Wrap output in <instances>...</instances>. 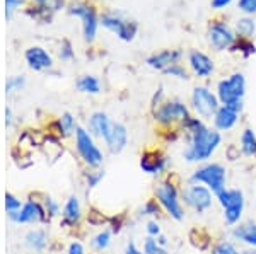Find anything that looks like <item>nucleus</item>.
Wrapping results in <instances>:
<instances>
[{"instance_id": "nucleus-1", "label": "nucleus", "mask_w": 256, "mask_h": 254, "mask_svg": "<svg viewBox=\"0 0 256 254\" xmlns=\"http://www.w3.org/2000/svg\"><path fill=\"white\" fill-rule=\"evenodd\" d=\"M186 137V147L183 150V159L188 164H204L208 162L214 155L217 154V150L222 147V133L217 132L216 128H210L205 123L200 130L196 132L184 135Z\"/></svg>"}, {"instance_id": "nucleus-2", "label": "nucleus", "mask_w": 256, "mask_h": 254, "mask_svg": "<svg viewBox=\"0 0 256 254\" xmlns=\"http://www.w3.org/2000/svg\"><path fill=\"white\" fill-rule=\"evenodd\" d=\"M216 94L222 106H227L232 111L241 114L244 111L246 96V77L241 72L230 73L226 79H220L216 85Z\"/></svg>"}, {"instance_id": "nucleus-3", "label": "nucleus", "mask_w": 256, "mask_h": 254, "mask_svg": "<svg viewBox=\"0 0 256 254\" xmlns=\"http://www.w3.org/2000/svg\"><path fill=\"white\" fill-rule=\"evenodd\" d=\"M154 198L162 207L164 214L174 222H183L186 217V208L181 202V186L169 179H159L154 186Z\"/></svg>"}, {"instance_id": "nucleus-4", "label": "nucleus", "mask_w": 256, "mask_h": 254, "mask_svg": "<svg viewBox=\"0 0 256 254\" xmlns=\"http://www.w3.org/2000/svg\"><path fill=\"white\" fill-rule=\"evenodd\" d=\"M216 202L222 208V219L227 227H234V225L242 222L246 210V195L241 188H226L216 195Z\"/></svg>"}, {"instance_id": "nucleus-5", "label": "nucleus", "mask_w": 256, "mask_h": 254, "mask_svg": "<svg viewBox=\"0 0 256 254\" xmlns=\"http://www.w3.org/2000/svg\"><path fill=\"white\" fill-rule=\"evenodd\" d=\"M188 183L204 184L214 195H218L227 188V169L220 162H204L188 176Z\"/></svg>"}, {"instance_id": "nucleus-6", "label": "nucleus", "mask_w": 256, "mask_h": 254, "mask_svg": "<svg viewBox=\"0 0 256 254\" xmlns=\"http://www.w3.org/2000/svg\"><path fill=\"white\" fill-rule=\"evenodd\" d=\"M192 116V109L180 99H166L152 111V118L160 130L180 128L181 123Z\"/></svg>"}, {"instance_id": "nucleus-7", "label": "nucleus", "mask_w": 256, "mask_h": 254, "mask_svg": "<svg viewBox=\"0 0 256 254\" xmlns=\"http://www.w3.org/2000/svg\"><path fill=\"white\" fill-rule=\"evenodd\" d=\"M181 202L184 208L195 212L196 215L207 214L216 203V195L204 184L188 183L186 186L181 188Z\"/></svg>"}, {"instance_id": "nucleus-8", "label": "nucleus", "mask_w": 256, "mask_h": 254, "mask_svg": "<svg viewBox=\"0 0 256 254\" xmlns=\"http://www.w3.org/2000/svg\"><path fill=\"white\" fill-rule=\"evenodd\" d=\"M67 12L74 17L82 20V36L86 43H92L96 39L98 27H99V15L92 3L88 0H72L67 5Z\"/></svg>"}, {"instance_id": "nucleus-9", "label": "nucleus", "mask_w": 256, "mask_h": 254, "mask_svg": "<svg viewBox=\"0 0 256 254\" xmlns=\"http://www.w3.org/2000/svg\"><path fill=\"white\" fill-rule=\"evenodd\" d=\"M74 137H76V150L79 154L80 161L86 164V167L99 169L102 161H104V155H102V150L98 147V143L89 130L77 126Z\"/></svg>"}, {"instance_id": "nucleus-10", "label": "nucleus", "mask_w": 256, "mask_h": 254, "mask_svg": "<svg viewBox=\"0 0 256 254\" xmlns=\"http://www.w3.org/2000/svg\"><path fill=\"white\" fill-rule=\"evenodd\" d=\"M220 101H218L216 91L208 87V85H195L190 96V108L195 113V116L202 120H212L217 109L220 108Z\"/></svg>"}, {"instance_id": "nucleus-11", "label": "nucleus", "mask_w": 256, "mask_h": 254, "mask_svg": "<svg viewBox=\"0 0 256 254\" xmlns=\"http://www.w3.org/2000/svg\"><path fill=\"white\" fill-rule=\"evenodd\" d=\"M207 41L214 51H230L234 43L238 41V34L234 27H230L224 19H214L210 20L207 27Z\"/></svg>"}, {"instance_id": "nucleus-12", "label": "nucleus", "mask_w": 256, "mask_h": 254, "mask_svg": "<svg viewBox=\"0 0 256 254\" xmlns=\"http://www.w3.org/2000/svg\"><path fill=\"white\" fill-rule=\"evenodd\" d=\"M99 24H101L102 27H106L108 31L114 32L120 39L126 41V43L134 41L135 36H137V31H138V26L135 20L126 19L125 15L120 14L116 10L102 12V14L99 15Z\"/></svg>"}, {"instance_id": "nucleus-13", "label": "nucleus", "mask_w": 256, "mask_h": 254, "mask_svg": "<svg viewBox=\"0 0 256 254\" xmlns=\"http://www.w3.org/2000/svg\"><path fill=\"white\" fill-rule=\"evenodd\" d=\"M169 164H171V159H169L160 149L144 150L138 161V166H140V169H142V173H146L147 176H152V178H159V179H162L164 176L169 173Z\"/></svg>"}, {"instance_id": "nucleus-14", "label": "nucleus", "mask_w": 256, "mask_h": 254, "mask_svg": "<svg viewBox=\"0 0 256 254\" xmlns=\"http://www.w3.org/2000/svg\"><path fill=\"white\" fill-rule=\"evenodd\" d=\"M7 217L14 224H48V215L44 212V207L41 202L36 200H28L22 205V208L18 212H10Z\"/></svg>"}, {"instance_id": "nucleus-15", "label": "nucleus", "mask_w": 256, "mask_h": 254, "mask_svg": "<svg viewBox=\"0 0 256 254\" xmlns=\"http://www.w3.org/2000/svg\"><path fill=\"white\" fill-rule=\"evenodd\" d=\"M186 61L190 73H193L196 79H208L216 72V61L212 60V56L200 50H190Z\"/></svg>"}, {"instance_id": "nucleus-16", "label": "nucleus", "mask_w": 256, "mask_h": 254, "mask_svg": "<svg viewBox=\"0 0 256 254\" xmlns=\"http://www.w3.org/2000/svg\"><path fill=\"white\" fill-rule=\"evenodd\" d=\"M184 53L183 50H178V48H172V50H160L156 51L152 55H148L146 58V65L152 70H158V72H164L168 67L174 63H180L183 60Z\"/></svg>"}, {"instance_id": "nucleus-17", "label": "nucleus", "mask_w": 256, "mask_h": 254, "mask_svg": "<svg viewBox=\"0 0 256 254\" xmlns=\"http://www.w3.org/2000/svg\"><path fill=\"white\" fill-rule=\"evenodd\" d=\"M229 236L234 243H239L250 249H256V220L248 219L230 227Z\"/></svg>"}, {"instance_id": "nucleus-18", "label": "nucleus", "mask_w": 256, "mask_h": 254, "mask_svg": "<svg viewBox=\"0 0 256 254\" xmlns=\"http://www.w3.org/2000/svg\"><path fill=\"white\" fill-rule=\"evenodd\" d=\"M24 58L31 70L34 72H44L53 68V56L44 50L43 46H31L24 51Z\"/></svg>"}, {"instance_id": "nucleus-19", "label": "nucleus", "mask_w": 256, "mask_h": 254, "mask_svg": "<svg viewBox=\"0 0 256 254\" xmlns=\"http://www.w3.org/2000/svg\"><path fill=\"white\" fill-rule=\"evenodd\" d=\"M76 130H77V123L72 113H64L62 116H58L56 120H53L48 125V135L58 138V140L72 137L76 133Z\"/></svg>"}, {"instance_id": "nucleus-20", "label": "nucleus", "mask_w": 256, "mask_h": 254, "mask_svg": "<svg viewBox=\"0 0 256 254\" xmlns=\"http://www.w3.org/2000/svg\"><path fill=\"white\" fill-rule=\"evenodd\" d=\"M82 220V207L76 195H70L62 210V222L60 225L65 229H77Z\"/></svg>"}, {"instance_id": "nucleus-21", "label": "nucleus", "mask_w": 256, "mask_h": 254, "mask_svg": "<svg viewBox=\"0 0 256 254\" xmlns=\"http://www.w3.org/2000/svg\"><path fill=\"white\" fill-rule=\"evenodd\" d=\"M113 123L114 121H111V118L106 113L96 111L89 116V121H88L89 132L92 137L101 138L102 142H106L111 133V130H113Z\"/></svg>"}, {"instance_id": "nucleus-22", "label": "nucleus", "mask_w": 256, "mask_h": 254, "mask_svg": "<svg viewBox=\"0 0 256 254\" xmlns=\"http://www.w3.org/2000/svg\"><path fill=\"white\" fill-rule=\"evenodd\" d=\"M239 116H241V114L232 111V109L227 108V106H220V108L217 109V113L214 114V118H212V126L220 133L230 132V130H234L238 126Z\"/></svg>"}, {"instance_id": "nucleus-23", "label": "nucleus", "mask_w": 256, "mask_h": 254, "mask_svg": "<svg viewBox=\"0 0 256 254\" xmlns=\"http://www.w3.org/2000/svg\"><path fill=\"white\" fill-rule=\"evenodd\" d=\"M106 149L110 154L116 155L122 154L128 145V128L123 123H113V130H111L108 140L104 142Z\"/></svg>"}, {"instance_id": "nucleus-24", "label": "nucleus", "mask_w": 256, "mask_h": 254, "mask_svg": "<svg viewBox=\"0 0 256 254\" xmlns=\"http://www.w3.org/2000/svg\"><path fill=\"white\" fill-rule=\"evenodd\" d=\"M188 241H190V244H192V248H195L196 251H200V253L210 251V248L214 246V239H212V236H210V232L202 227H193L192 231L188 232Z\"/></svg>"}, {"instance_id": "nucleus-25", "label": "nucleus", "mask_w": 256, "mask_h": 254, "mask_svg": "<svg viewBox=\"0 0 256 254\" xmlns=\"http://www.w3.org/2000/svg\"><path fill=\"white\" fill-rule=\"evenodd\" d=\"M24 244L34 253H43L48 248V236L43 229H32L24 236Z\"/></svg>"}, {"instance_id": "nucleus-26", "label": "nucleus", "mask_w": 256, "mask_h": 254, "mask_svg": "<svg viewBox=\"0 0 256 254\" xmlns=\"http://www.w3.org/2000/svg\"><path fill=\"white\" fill-rule=\"evenodd\" d=\"M239 149L242 157H256V132L253 128H244L239 135Z\"/></svg>"}, {"instance_id": "nucleus-27", "label": "nucleus", "mask_w": 256, "mask_h": 254, "mask_svg": "<svg viewBox=\"0 0 256 254\" xmlns=\"http://www.w3.org/2000/svg\"><path fill=\"white\" fill-rule=\"evenodd\" d=\"M234 31H236L238 38L253 39V36L256 34V19L251 15H242L234 24Z\"/></svg>"}, {"instance_id": "nucleus-28", "label": "nucleus", "mask_w": 256, "mask_h": 254, "mask_svg": "<svg viewBox=\"0 0 256 254\" xmlns=\"http://www.w3.org/2000/svg\"><path fill=\"white\" fill-rule=\"evenodd\" d=\"M76 87L84 94L96 96V94L101 92V82L94 75H80L76 82Z\"/></svg>"}, {"instance_id": "nucleus-29", "label": "nucleus", "mask_w": 256, "mask_h": 254, "mask_svg": "<svg viewBox=\"0 0 256 254\" xmlns=\"http://www.w3.org/2000/svg\"><path fill=\"white\" fill-rule=\"evenodd\" d=\"M111 237H113V232H111L110 229H102V231H99L98 234L90 239V248L96 253H104L111 246Z\"/></svg>"}, {"instance_id": "nucleus-30", "label": "nucleus", "mask_w": 256, "mask_h": 254, "mask_svg": "<svg viewBox=\"0 0 256 254\" xmlns=\"http://www.w3.org/2000/svg\"><path fill=\"white\" fill-rule=\"evenodd\" d=\"M26 14L30 15L31 19H34V20H40V22H50L52 20V15H53V12L48 9L44 3H34V5H31V7H28L26 9Z\"/></svg>"}, {"instance_id": "nucleus-31", "label": "nucleus", "mask_w": 256, "mask_h": 254, "mask_svg": "<svg viewBox=\"0 0 256 254\" xmlns=\"http://www.w3.org/2000/svg\"><path fill=\"white\" fill-rule=\"evenodd\" d=\"M140 215L142 217H150V219H154V220H159L162 215H166L164 214V210H162V207L159 205L158 200L152 196V198H148L146 203H144V207L140 208Z\"/></svg>"}, {"instance_id": "nucleus-32", "label": "nucleus", "mask_w": 256, "mask_h": 254, "mask_svg": "<svg viewBox=\"0 0 256 254\" xmlns=\"http://www.w3.org/2000/svg\"><path fill=\"white\" fill-rule=\"evenodd\" d=\"M208 254H241V251H239V248L234 241L220 239V241H216V243H214Z\"/></svg>"}, {"instance_id": "nucleus-33", "label": "nucleus", "mask_w": 256, "mask_h": 254, "mask_svg": "<svg viewBox=\"0 0 256 254\" xmlns=\"http://www.w3.org/2000/svg\"><path fill=\"white\" fill-rule=\"evenodd\" d=\"M230 51L241 53L242 58H250L256 53V44L253 43V39H244V38H238V41L234 43V46L230 48Z\"/></svg>"}, {"instance_id": "nucleus-34", "label": "nucleus", "mask_w": 256, "mask_h": 254, "mask_svg": "<svg viewBox=\"0 0 256 254\" xmlns=\"http://www.w3.org/2000/svg\"><path fill=\"white\" fill-rule=\"evenodd\" d=\"M110 219L111 217L102 214L101 210H98V208H94V207H90L88 210V214H86V220H88V224L92 225V227H102V225H108Z\"/></svg>"}, {"instance_id": "nucleus-35", "label": "nucleus", "mask_w": 256, "mask_h": 254, "mask_svg": "<svg viewBox=\"0 0 256 254\" xmlns=\"http://www.w3.org/2000/svg\"><path fill=\"white\" fill-rule=\"evenodd\" d=\"M41 203H43L44 212H46V215H48V220H50V222H52V220L55 219V217L62 215L60 203L56 202V200H53L52 196L44 195V196H43V200H41Z\"/></svg>"}, {"instance_id": "nucleus-36", "label": "nucleus", "mask_w": 256, "mask_h": 254, "mask_svg": "<svg viewBox=\"0 0 256 254\" xmlns=\"http://www.w3.org/2000/svg\"><path fill=\"white\" fill-rule=\"evenodd\" d=\"M162 73L164 75H169V77H174V79H178V80H188L190 79V70L181 63L171 65V67H168Z\"/></svg>"}, {"instance_id": "nucleus-37", "label": "nucleus", "mask_w": 256, "mask_h": 254, "mask_svg": "<svg viewBox=\"0 0 256 254\" xmlns=\"http://www.w3.org/2000/svg\"><path fill=\"white\" fill-rule=\"evenodd\" d=\"M26 85V77L24 75H12L6 82V94H14L20 91Z\"/></svg>"}, {"instance_id": "nucleus-38", "label": "nucleus", "mask_w": 256, "mask_h": 254, "mask_svg": "<svg viewBox=\"0 0 256 254\" xmlns=\"http://www.w3.org/2000/svg\"><path fill=\"white\" fill-rule=\"evenodd\" d=\"M84 176H86V186H88V190H92V188H96L98 184L104 179V171L90 169Z\"/></svg>"}, {"instance_id": "nucleus-39", "label": "nucleus", "mask_w": 256, "mask_h": 254, "mask_svg": "<svg viewBox=\"0 0 256 254\" xmlns=\"http://www.w3.org/2000/svg\"><path fill=\"white\" fill-rule=\"evenodd\" d=\"M142 251L144 254H162L164 251H168V249H162L160 246L158 244V241H156V237H146V241H144L142 244Z\"/></svg>"}, {"instance_id": "nucleus-40", "label": "nucleus", "mask_w": 256, "mask_h": 254, "mask_svg": "<svg viewBox=\"0 0 256 254\" xmlns=\"http://www.w3.org/2000/svg\"><path fill=\"white\" fill-rule=\"evenodd\" d=\"M238 10L242 12V15H256V0H238Z\"/></svg>"}, {"instance_id": "nucleus-41", "label": "nucleus", "mask_w": 256, "mask_h": 254, "mask_svg": "<svg viewBox=\"0 0 256 254\" xmlns=\"http://www.w3.org/2000/svg\"><path fill=\"white\" fill-rule=\"evenodd\" d=\"M58 58L64 60V61H68L74 58V46L68 39H64L58 48Z\"/></svg>"}, {"instance_id": "nucleus-42", "label": "nucleus", "mask_w": 256, "mask_h": 254, "mask_svg": "<svg viewBox=\"0 0 256 254\" xmlns=\"http://www.w3.org/2000/svg\"><path fill=\"white\" fill-rule=\"evenodd\" d=\"M24 203H20V200L18 198L16 195L12 193H6V210L7 214H10V212H18L22 208Z\"/></svg>"}, {"instance_id": "nucleus-43", "label": "nucleus", "mask_w": 256, "mask_h": 254, "mask_svg": "<svg viewBox=\"0 0 256 254\" xmlns=\"http://www.w3.org/2000/svg\"><path fill=\"white\" fill-rule=\"evenodd\" d=\"M108 225H110V231L113 232V234H120L122 229H123V225H125V215L116 214L114 217H111Z\"/></svg>"}, {"instance_id": "nucleus-44", "label": "nucleus", "mask_w": 256, "mask_h": 254, "mask_svg": "<svg viewBox=\"0 0 256 254\" xmlns=\"http://www.w3.org/2000/svg\"><path fill=\"white\" fill-rule=\"evenodd\" d=\"M241 157H242V152H241V149H239V145H234V143H230V145L226 147V159L229 162H236Z\"/></svg>"}, {"instance_id": "nucleus-45", "label": "nucleus", "mask_w": 256, "mask_h": 254, "mask_svg": "<svg viewBox=\"0 0 256 254\" xmlns=\"http://www.w3.org/2000/svg\"><path fill=\"white\" fill-rule=\"evenodd\" d=\"M24 5V0H6V19L10 20L14 12Z\"/></svg>"}, {"instance_id": "nucleus-46", "label": "nucleus", "mask_w": 256, "mask_h": 254, "mask_svg": "<svg viewBox=\"0 0 256 254\" xmlns=\"http://www.w3.org/2000/svg\"><path fill=\"white\" fill-rule=\"evenodd\" d=\"M146 232H147L148 237H158V236L162 234V229H160L159 220H154V219L148 220V222L146 224Z\"/></svg>"}, {"instance_id": "nucleus-47", "label": "nucleus", "mask_w": 256, "mask_h": 254, "mask_svg": "<svg viewBox=\"0 0 256 254\" xmlns=\"http://www.w3.org/2000/svg\"><path fill=\"white\" fill-rule=\"evenodd\" d=\"M166 101V97H164V87L162 85H159V89L154 92V96H152V101H150V109L154 111L158 106H160L162 102Z\"/></svg>"}, {"instance_id": "nucleus-48", "label": "nucleus", "mask_w": 256, "mask_h": 254, "mask_svg": "<svg viewBox=\"0 0 256 254\" xmlns=\"http://www.w3.org/2000/svg\"><path fill=\"white\" fill-rule=\"evenodd\" d=\"M67 254H86V249L79 241H72L67 248Z\"/></svg>"}, {"instance_id": "nucleus-49", "label": "nucleus", "mask_w": 256, "mask_h": 254, "mask_svg": "<svg viewBox=\"0 0 256 254\" xmlns=\"http://www.w3.org/2000/svg\"><path fill=\"white\" fill-rule=\"evenodd\" d=\"M232 2H234V0H212V2H210V5H212L214 10H224Z\"/></svg>"}, {"instance_id": "nucleus-50", "label": "nucleus", "mask_w": 256, "mask_h": 254, "mask_svg": "<svg viewBox=\"0 0 256 254\" xmlns=\"http://www.w3.org/2000/svg\"><path fill=\"white\" fill-rule=\"evenodd\" d=\"M44 5H46L52 12H56V10L64 9L65 2H64V0H46V2H44Z\"/></svg>"}, {"instance_id": "nucleus-51", "label": "nucleus", "mask_w": 256, "mask_h": 254, "mask_svg": "<svg viewBox=\"0 0 256 254\" xmlns=\"http://www.w3.org/2000/svg\"><path fill=\"white\" fill-rule=\"evenodd\" d=\"M123 254H144V251L138 248L135 241H128V244L125 248V253H123Z\"/></svg>"}, {"instance_id": "nucleus-52", "label": "nucleus", "mask_w": 256, "mask_h": 254, "mask_svg": "<svg viewBox=\"0 0 256 254\" xmlns=\"http://www.w3.org/2000/svg\"><path fill=\"white\" fill-rule=\"evenodd\" d=\"M156 241H158V244L160 246L162 249H168V246H169V237L166 234H160L156 237Z\"/></svg>"}, {"instance_id": "nucleus-53", "label": "nucleus", "mask_w": 256, "mask_h": 254, "mask_svg": "<svg viewBox=\"0 0 256 254\" xmlns=\"http://www.w3.org/2000/svg\"><path fill=\"white\" fill-rule=\"evenodd\" d=\"M6 125L7 126L12 125V109L10 108H6Z\"/></svg>"}, {"instance_id": "nucleus-54", "label": "nucleus", "mask_w": 256, "mask_h": 254, "mask_svg": "<svg viewBox=\"0 0 256 254\" xmlns=\"http://www.w3.org/2000/svg\"><path fill=\"white\" fill-rule=\"evenodd\" d=\"M241 254H256V249H250V248H246L244 251H241Z\"/></svg>"}, {"instance_id": "nucleus-55", "label": "nucleus", "mask_w": 256, "mask_h": 254, "mask_svg": "<svg viewBox=\"0 0 256 254\" xmlns=\"http://www.w3.org/2000/svg\"><path fill=\"white\" fill-rule=\"evenodd\" d=\"M32 2H34V3H44L46 0H32Z\"/></svg>"}, {"instance_id": "nucleus-56", "label": "nucleus", "mask_w": 256, "mask_h": 254, "mask_svg": "<svg viewBox=\"0 0 256 254\" xmlns=\"http://www.w3.org/2000/svg\"><path fill=\"white\" fill-rule=\"evenodd\" d=\"M162 254H178V253H168V251H164Z\"/></svg>"}, {"instance_id": "nucleus-57", "label": "nucleus", "mask_w": 256, "mask_h": 254, "mask_svg": "<svg viewBox=\"0 0 256 254\" xmlns=\"http://www.w3.org/2000/svg\"><path fill=\"white\" fill-rule=\"evenodd\" d=\"M254 210H256V198H254Z\"/></svg>"}, {"instance_id": "nucleus-58", "label": "nucleus", "mask_w": 256, "mask_h": 254, "mask_svg": "<svg viewBox=\"0 0 256 254\" xmlns=\"http://www.w3.org/2000/svg\"><path fill=\"white\" fill-rule=\"evenodd\" d=\"M254 159H256V157H254Z\"/></svg>"}]
</instances>
